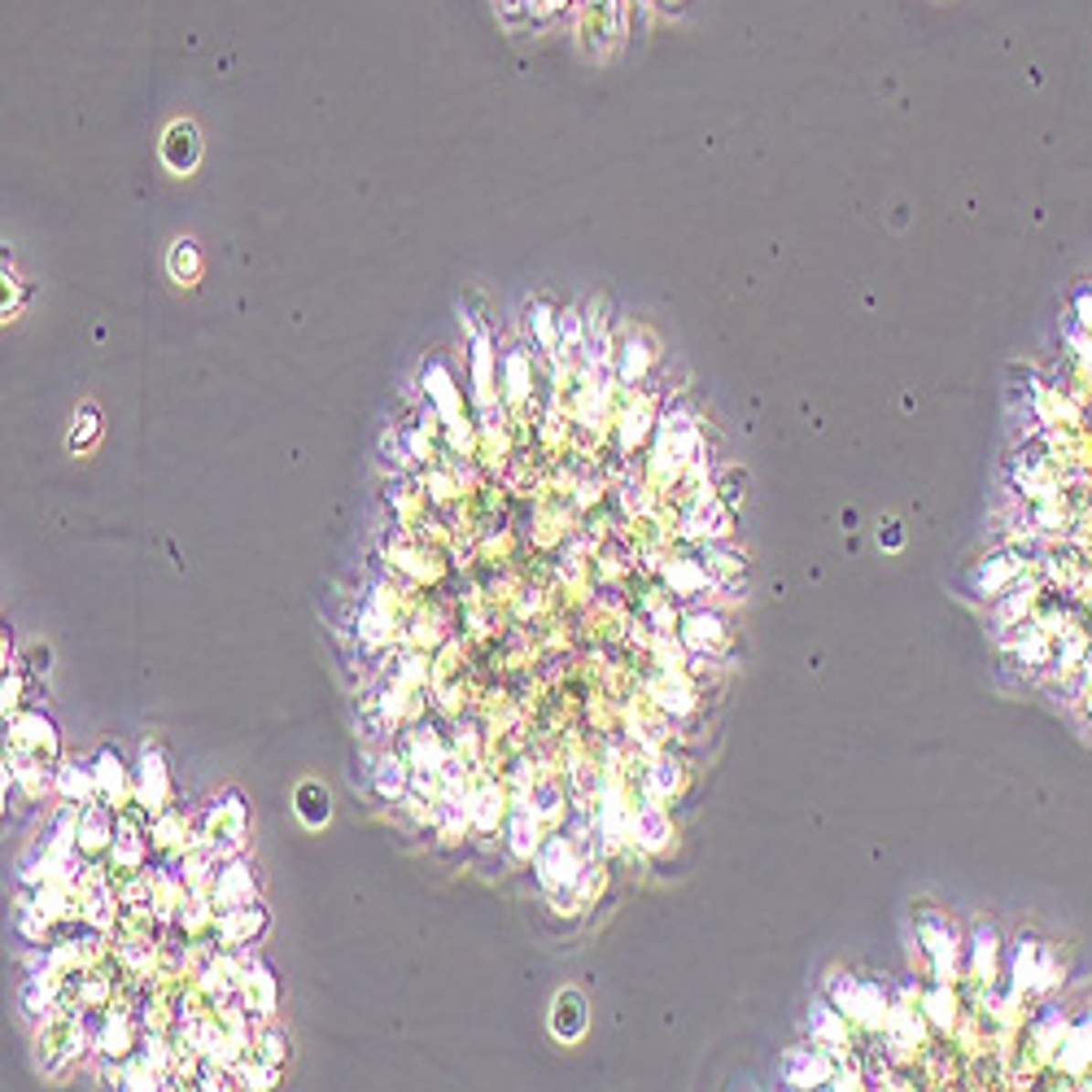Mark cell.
I'll return each instance as SVG.
<instances>
[{
	"label": "cell",
	"mask_w": 1092,
	"mask_h": 1092,
	"mask_svg": "<svg viewBox=\"0 0 1092 1092\" xmlns=\"http://www.w3.org/2000/svg\"><path fill=\"white\" fill-rule=\"evenodd\" d=\"M240 831H245V809H240L237 800H232V804H218L215 817H210V834H206L210 848L218 853V861L240 853Z\"/></svg>",
	"instance_id": "6da1fadb"
},
{
	"label": "cell",
	"mask_w": 1092,
	"mask_h": 1092,
	"mask_svg": "<svg viewBox=\"0 0 1092 1092\" xmlns=\"http://www.w3.org/2000/svg\"><path fill=\"white\" fill-rule=\"evenodd\" d=\"M197 154H201L197 127H193V122H175V127L166 132V144H162V158H166V166L184 175V171H193V166H197Z\"/></svg>",
	"instance_id": "7a4b0ae2"
},
{
	"label": "cell",
	"mask_w": 1092,
	"mask_h": 1092,
	"mask_svg": "<svg viewBox=\"0 0 1092 1092\" xmlns=\"http://www.w3.org/2000/svg\"><path fill=\"white\" fill-rule=\"evenodd\" d=\"M140 769H144V774H140V795H144V804H149V809H162V800H166V769H162V756L144 747Z\"/></svg>",
	"instance_id": "3957f363"
},
{
	"label": "cell",
	"mask_w": 1092,
	"mask_h": 1092,
	"mask_svg": "<svg viewBox=\"0 0 1092 1092\" xmlns=\"http://www.w3.org/2000/svg\"><path fill=\"white\" fill-rule=\"evenodd\" d=\"M92 778H97V800L114 809V804H119V795H122V787H127V782H122V765H119V760H114L110 752H101V760H97V769H92Z\"/></svg>",
	"instance_id": "277c9868"
},
{
	"label": "cell",
	"mask_w": 1092,
	"mask_h": 1092,
	"mask_svg": "<svg viewBox=\"0 0 1092 1092\" xmlns=\"http://www.w3.org/2000/svg\"><path fill=\"white\" fill-rule=\"evenodd\" d=\"M407 778H411V765L407 760H398V756H385L376 769V787L385 800H398V795L407 791Z\"/></svg>",
	"instance_id": "5b68a950"
},
{
	"label": "cell",
	"mask_w": 1092,
	"mask_h": 1092,
	"mask_svg": "<svg viewBox=\"0 0 1092 1092\" xmlns=\"http://www.w3.org/2000/svg\"><path fill=\"white\" fill-rule=\"evenodd\" d=\"M581 1023H586V1018H581V996L564 992L556 1001V1035L559 1040H577V1035H581Z\"/></svg>",
	"instance_id": "8992f818"
},
{
	"label": "cell",
	"mask_w": 1092,
	"mask_h": 1092,
	"mask_svg": "<svg viewBox=\"0 0 1092 1092\" xmlns=\"http://www.w3.org/2000/svg\"><path fill=\"white\" fill-rule=\"evenodd\" d=\"M298 800H302L298 813H302V822H306V826H319V822L328 817V795H319V787H311V782H306V787L298 791Z\"/></svg>",
	"instance_id": "52a82bcc"
},
{
	"label": "cell",
	"mask_w": 1092,
	"mask_h": 1092,
	"mask_svg": "<svg viewBox=\"0 0 1092 1092\" xmlns=\"http://www.w3.org/2000/svg\"><path fill=\"white\" fill-rule=\"evenodd\" d=\"M171 271H175L179 280L197 276V249H193V240H179L175 245V254H171Z\"/></svg>",
	"instance_id": "ba28073f"
},
{
	"label": "cell",
	"mask_w": 1092,
	"mask_h": 1092,
	"mask_svg": "<svg viewBox=\"0 0 1092 1092\" xmlns=\"http://www.w3.org/2000/svg\"><path fill=\"white\" fill-rule=\"evenodd\" d=\"M92 433H97V416H92V411H83V429H75V437H70V441H75V446H88V441H92Z\"/></svg>",
	"instance_id": "9c48e42d"
}]
</instances>
